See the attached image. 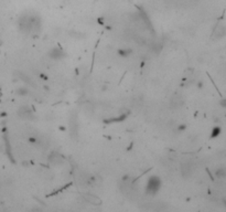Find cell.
<instances>
[{"label": "cell", "mask_w": 226, "mask_h": 212, "mask_svg": "<svg viewBox=\"0 0 226 212\" xmlns=\"http://www.w3.org/2000/svg\"><path fill=\"white\" fill-rule=\"evenodd\" d=\"M19 76H20V79H21V80H22L23 82L28 83L29 85H33V86H34V83H33V82H32L31 80H30V77L27 76V75H26L24 73H19Z\"/></svg>", "instance_id": "cell-11"}, {"label": "cell", "mask_w": 226, "mask_h": 212, "mask_svg": "<svg viewBox=\"0 0 226 212\" xmlns=\"http://www.w3.org/2000/svg\"><path fill=\"white\" fill-rule=\"evenodd\" d=\"M68 34H70V36L75 38V39H83L84 38V33H81V32L78 31H70Z\"/></svg>", "instance_id": "cell-13"}, {"label": "cell", "mask_w": 226, "mask_h": 212, "mask_svg": "<svg viewBox=\"0 0 226 212\" xmlns=\"http://www.w3.org/2000/svg\"><path fill=\"white\" fill-rule=\"evenodd\" d=\"M130 53H131V49H120V50H118V54L120 55V56H124V58L129 56Z\"/></svg>", "instance_id": "cell-12"}, {"label": "cell", "mask_w": 226, "mask_h": 212, "mask_svg": "<svg viewBox=\"0 0 226 212\" xmlns=\"http://www.w3.org/2000/svg\"><path fill=\"white\" fill-rule=\"evenodd\" d=\"M161 187V180L159 179V177L152 176L149 178V180L147 182V187H146V192L148 194L154 196L158 192V190Z\"/></svg>", "instance_id": "cell-2"}, {"label": "cell", "mask_w": 226, "mask_h": 212, "mask_svg": "<svg viewBox=\"0 0 226 212\" xmlns=\"http://www.w3.org/2000/svg\"><path fill=\"white\" fill-rule=\"evenodd\" d=\"M215 176L217 178H225L226 176V171L224 168H220V169H217L216 172H215Z\"/></svg>", "instance_id": "cell-15"}, {"label": "cell", "mask_w": 226, "mask_h": 212, "mask_svg": "<svg viewBox=\"0 0 226 212\" xmlns=\"http://www.w3.org/2000/svg\"><path fill=\"white\" fill-rule=\"evenodd\" d=\"M182 105H183V97H182L181 95H174V96H172L171 101H170L171 108L178 109L180 108Z\"/></svg>", "instance_id": "cell-8"}, {"label": "cell", "mask_w": 226, "mask_h": 212, "mask_svg": "<svg viewBox=\"0 0 226 212\" xmlns=\"http://www.w3.org/2000/svg\"><path fill=\"white\" fill-rule=\"evenodd\" d=\"M220 134H221V127H215V128L213 129V133H212V135H211V137L214 138V137L218 136Z\"/></svg>", "instance_id": "cell-17"}, {"label": "cell", "mask_w": 226, "mask_h": 212, "mask_svg": "<svg viewBox=\"0 0 226 212\" xmlns=\"http://www.w3.org/2000/svg\"><path fill=\"white\" fill-rule=\"evenodd\" d=\"M162 49V44L160 43V42H154L152 44H151V50L156 52V53H159L160 51Z\"/></svg>", "instance_id": "cell-10"}, {"label": "cell", "mask_w": 226, "mask_h": 212, "mask_svg": "<svg viewBox=\"0 0 226 212\" xmlns=\"http://www.w3.org/2000/svg\"><path fill=\"white\" fill-rule=\"evenodd\" d=\"M49 56L52 60H61L65 56V52L60 48H52L49 51Z\"/></svg>", "instance_id": "cell-4"}, {"label": "cell", "mask_w": 226, "mask_h": 212, "mask_svg": "<svg viewBox=\"0 0 226 212\" xmlns=\"http://www.w3.org/2000/svg\"><path fill=\"white\" fill-rule=\"evenodd\" d=\"M193 172V166L192 163L186 161V163H183L181 165V175L184 177V178H188L190 177Z\"/></svg>", "instance_id": "cell-6"}, {"label": "cell", "mask_w": 226, "mask_h": 212, "mask_svg": "<svg viewBox=\"0 0 226 212\" xmlns=\"http://www.w3.org/2000/svg\"><path fill=\"white\" fill-rule=\"evenodd\" d=\"M83 199L85 200L86 202L90 203V204H95V206H99L102 203V200L100 198H98L97 196L95 194H92V193H83L82 194Z\"/></svg>", "instance_id": "cell-5"}, {"label": "cell", "mask_w": 226, "mask_h": 212, "mask_svg": "<svg viewBox=\"0 0 226 212\" xmlns=\"http://www.w3.org/2000/svg\"><path fill=\"white\" fill-rule=\"evenodd\" d=\"M41 19L34 14H23L19 19V28L23 33H31L40 30Z\"/></svg>", "instance_id": "cell-1"}, {"label": "cell", "mask_w": 226, "mask_h": 212, "mask_svg": "<svg viewBox=\"0 0 226 212\" xmlns=\"http://www.w3.org/2000/svg\"><path fill=\"white\" fill-rule=\"evenodd\" d=\"M49 161H50L52 165H62L64 163V158L61 153H56V151H53V153H50L49 156Z\"/></svg>", "instance_id": "cell-7"}, {"label": "cell", "mask_w": 226, "mask_h": 212, "mask_svg": "<svg viewBox=\"0 0 226 212\" xmlns=\"http://www.w3.org/2000/svg\"><path fill=\"white\" fill-rule=\"evenodd\" d=\"M28 90L26 89V87H19L18 90H17V94L20 95V96H26V95H28Z\"/></svg>", "instance_id": "cell-16"}, {"label": "cell", "mask_w": 226, "mask_h": 212, "mask_svg": "<svg viewBox=\"0 0 226 212\" xmlns=\"http://www.w3.org/2000/svg\"><path fill=\"white\" fill-rule=\"evenodd\" d=\"M71 131H72V134H75L77 131V123L74 117L71 118Z\"/></svg>", "instance_id": "cell-14"}, {"label": "cell", "mask_w": 226, "mask_h": 212, "mask_svg": "<svg viewBox=\"0 0 226 212\" xmlns=\"http://www.w3.org/2000/svg\"><path fill=\"white\" fill-rule=\"evenodd\" d=\"M225 27L223 24H217L215 29H214V31H213V36L215 39H222V38L225 36Z\"/></svg>", "instance_id": "cell-9"}, {"label": "cell", "mask_w": 226, "mask_h": 212, "mask_svg": "<svg viewBox=\"0 0 226 212\" xmlns=\"http://www.w3.org/2000/svg\"><path fill=\"white\" fill-rule=\"evenodd\" d=\"M18 115L21 118H23V119H29V121H32V119L36 118L34 114H33V111H32V108L29 107V106H22V107H20V109L18 111Z\"/></svg>", "instance_id": "cell-3"}]
</instances>
